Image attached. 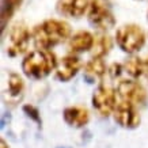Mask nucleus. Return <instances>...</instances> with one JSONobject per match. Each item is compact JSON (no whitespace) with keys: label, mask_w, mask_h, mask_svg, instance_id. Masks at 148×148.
<instances>
[{"label":"nucleus","mask_w":148,"mask_h":148,"mask_svg":"<svg viewBox=\"0 0 148 148\" xmlns=\"http://www.w3.org/2000/svg\"><path fill=\"white\" fill-rule=\"evenodd\" d=\"M145 73H147V79H148V72H145Z\"/></svg>","instance_id":"nucleus-22"},{"label":"nucleus","mask_w":148,"mask_h":148,"mask_svg":"<svg viewBox=\"0 0 148 148\" xmlns=\"http://www.w3.org/2000/svg\"><path fill=\"white\" fill-rule=\"evenodd\" d=\"M88 21L94 27L101 30H109L116 23L112 11L103 0H90Z\"/></svg>","instance_id":"nucleus-5"},{"label":"nucleus","mask_w":148,"mask_h":148,"mask_svg":"<svg viewBox=\"0 0 148 148\" xmlns=\"http://www.w3.org/2000/svg\"><path fill=\"white\" fill-rule=\"evenodd\" d=\"M117 44L126 53H135L145 44V34L137 25H124L116 33Z\"/></svg>","instance_id":"nucleus-3"},{"label":"nucleus","mask_w":148,"mask_h":148,"mask_svg":"<svg viewBox=\"0 0 148 148\" xmlns=\"http://www.w3.org/2000/svg\"><path fill=\"white\" fill-rule=\"evenodd\" d=\"M117 105L116 91L108 86H99L92 94V106L102 117L110 116Z\"/></svg>","instance_id":"nucleus-6"},{"label":"nucleus","mask_w":148,"mask_h":148,"mask_svg":"<svg viewBox=\"0 0 148 148\" xmlns=\"http://www.w3.org/2000/svg\"><path fill=\"white\" fill-rule=\"evenodd\" d=\"M32 33L27 29L25 23H15L8 32V40H7V53L11 57H16L19 54H23L27 50L29 41H30Z\"/></svg>","instance_id":"nucleus-4"},{"label":"nucleus","mask_w":148,"mask_h":148,"mask_svg":"<svg viewBox=\"0 0 148 148\" xmlns=\"http://www.w3.org/2000/svg\"><path fill=\"white\" fill-rule=\"evenodd\" d=\"M112 49V38L106 34H97L92 46V56L102 58Z\"/></svg>","instance_id":"nucleus-15"},{"label":"nucleus","mask_w":148,"mask_h":148,"mask_svg":"<svg viewBox=\"0 0 148 148\" xmlns=\"http://www.w3.org/2000/svg\"><path fill=\"white\" fill-rule=\"evenodd\" d=\"M114 120L118 125L122 128H128V129H133L140 124V116L139 112L136 110V106L133 103L128 102V101H120L116 105L114 109Z\"/></svg>","instance_id":"nucleus-8"},{"label":"nucleus","mask_w":148,"mask_h":148,"mask_svg":"<svg viewBox=\"0 0 148 148\" xmlns=\"http://www.w3.org/2000/svg\"><path fill=\"white\" fill-rule=\"evenodd\" d=\"M144 64H145V72H148V54L145 57V60H144Z\"/></svg>","instance_id":"nucleus-21"},{"label":"nucleus","mask_w":148,"mask_h":148,"mask_svg":"<svg viewBox=\"0 0 148 148\" xmlns=\"http://www.w3.org/2000/svg\"><path fill=\"white\" fill-rule=\"evenodd\" d=\"M23 0H3L1 1V30H4L5 26H7V23L11 18H12V15L15 14V11L21 7Z\"/></svg>","instance_id":"nucleus-16"},{"label":"nucleus","mask_w":148,"mask_h":148,"mask_svg":"<svg viewBox=\"0 0 148 148\" xmlns=\"http://www.w3.org/2000/svg\"><path fill=\"white\" fill-rule=\"evenodd\" d=\"M105 72H106L105 61L99 57L91 58L84 67L86 77H87L88 80H91V83H92V80H99V79H102V76L105 75Z\"/></svg>","instance_id":"nucleus-13"},{"label":"nucleus","mask_w":148,"mask_h":148,"mask_svg":"<svg viewBox=\"0 0 148 148\" xmlns=\"http://www.w3.org/2000/svg\"><path fill=\"white\" fill-rule=\"evenodd\" d=\"M23 88H25V84H23V80L19 77V75L16 73H10L8 76V99L12 101V102H16L22 98L23 95Z\"/></svg>","instance_id":"nucleus-14"},{"label":"nucleus","mask_w":148,"mask_h":148,"mask_svg":"<svg viewBox=\"0 0 148 148\" xmlns=\"http://www.w3.org/2000/svg\"><path fill=\"white\" fill-rule=\"evenodd\" d=\"M117 92L121 97L122 101L133 103L135 106L137 105H144L147 101V91L139 82L125 79L121 80L117 86Z\"/></svg>","instance_id":"nucleus-7"},{"label":"nucleus","mask_w":148,"mask_h":148,"mask_svg":"<svg viewBox=\"0 0 148 148\" xmlns=\"http://www.w3.org/2000/svg\"><path fill=\"white\" fill-rule=\"evenodd\" d=\"M94 40L95 37L88 32H77L71 37L68 48L72 53H80V52H87V50L92 49L94 46Z\"/></svg>","instance_id":"nucleus-12"},{"label":"nucleus","mask_w":148,"mask_h":148,"mask_svg":"<svg viewBox=\"0 0 148 148\" xmlns=\"http://www.w3.org/2000/svg\"><path fill=\"white\" fill-rule=\"evenodd\" d=\"M124 68L125 71L129 73L132 77H140L145 72V64L141 58L132 56V57L126 58V61L124 63Z\"/></svg>","instance_id":"nucleus-17"},{"label":"nucleus","mask_w":148,"mask_h":148,"mask_svg":"<svg viewBox=\"0 0 148 148\" xmlns=\"http://www.w3.org/2000/svg\"><path fill=\"white\" fill-rule=\"evenodd\" d=\"M64 121L67 122L69 126L73 128H82L87 125V122L90 121V113L86 108L82 106H71L67 108L63 113Z\"/></svg>","instance_id":"nucleus-11"},{"label":"nucleus","mask_w":148,"mask_h":148,"mask_svg":"<svg viewBox=\"0 0 148 148\" xmlns=\"http://www.w3.org/2000/svg\"><path fill=\"white\" fill-rule=\"evenodd\" d=\"M80 58L73 54L60 58L57 61V67H56V77L61 82L71 80L80 69Z\"/></svg>","instance_id":"nucleus-9"},{"label":"nucleus","mask_w":148,"mask_h":148,"mask_svg":"<svg viewBox=\"0 0 148 148\" xmlns=\"http://www.w3.org/2000/svg\"><path fill=\"white\" fill-rule=\"evenodd\" d=\"M0 148H8V144L5 143V141H4L3 139L0 140Z\"/></svg>","instance_id":"nucleus-20"},{"label":"nucleus","mask_w":148,"mask_h":148,"mask_svg":"<svg viewBox=\"0 0 148 148\" xmlns=\"http://www.w3.org/2000/svg\"><path fill=\"white\" fill-rule=\"evenodd\" d=\"M23 112L26 113L32 120H34V121L38 122V124H41L40 112H38V109L37 108H34V106H32V105H25V106H23Z\"/></svg>","instance_id":"nucleus-18"},{"label":"nucleus","mask_w":148,"mask_h":148,"mask_svg":"<svg viewBox=\"0 0 148 148\" xmlns=\"http://www.w3.org/2000/svg\"><path fill=\"white\" fill-rule=\"evenodd\" d=\"M90 0H58L56 8L57 12L69 16V18H80L88 10Z\"/></svg>","instance_id":"nucleus-10"},{"label":"nucleus","mask_w":148,"mask_h":148,"mask_svg":"<svg viewBox=\"0 0 148 148\" xmlns=\"http://www.w3.org/2000/svg\"><path fill=\"white\" fill-rule=\"evenodd\" d=\"M121 72H122V67L120 64H113L112 67L109 68V73H110V76H112L113 79H116V77L120 76Z\"/></svg>","instance_id":"nucleus-19"},{"label":"nucleus","mask_w":148,"mask_h":148,"mask_svg":"<svg viewBox=\"0 0 148 148\" xmlns=\"http://www.w3.org/2000/svg\"><path fill=\"white\" fill-rule=\"evenodd\" d=\"M69 36H71V26L67 22L58 19H48L34 26L32 32L36 46L46 50L65 41Z\"/></svg>","instance_id":"nucleus-1"},{"label":"nucleus","mask_w":148,"mask_h":148,"mask_svg":"<svg viewBox=\"0 0 148 148\" xmlns=\"http://www.w3.org/2000/svg\"><path fill=\"white\" fill-rule=\"evenodd\" d=\"M57 60L50 50L37 49L27 54L22 61V71L33 79H42L56 69Z\"/></svg>","instance_id":"nucleus-2"}]
</instances>
